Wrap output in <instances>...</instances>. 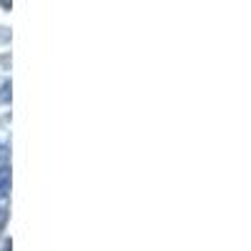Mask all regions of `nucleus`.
<instances>
[{
	"label": "nucleus",
	"mask_w": 251,
	"mask_h": 251,
	"mask_svg": "<svg viewBox=\"0 0 251 251\" xmlns=\"http://www.w3.org/2000/svg\"><path fill=\"white\" fill-rule=\"evenodd\" d=\"M10 191V169H8V163L5 166H0V201H3Z\"/></svg>",
	"instance_id": "f257e3e1"
},
{
	"label": "nucleus",
	"mask_w": 251,
	"mask_h": 251,
	"mask_svg": "<svg viewBox=\"0 0 251 251\" xmlns=\"http://www.w3.org/2000/svg\"><path fill=\"white\" fill-rule=\"evenodd\" d=\"M5 163H8V149L0 143V166H5Z\"/></svg>",
	"instance_id": "f03ea898"
},
{
	"label": "nucleus",
	"mask_w": 251,
	"mask_h": 251,
	"mask_svg": "<svg viewBox=\"0 0 251 251\" xmlns=\"http://www.w3.org/2000/svg\"><path fill=\"white\" fill-rule=\"evenodd\" d=\"M5 221H8V211H5L3 206H0V231L5 228Z\"/></svg>",
	"instance_id": "7ed1b4c3"
},
{
	"label": "nucleus",
	"mask_w": 251,
	"mask_h": 251,
	"mask_svg": "<svg viewBox=\"0 0 251 251\" xmlns=\"http://www.w3.org/2000/svg\"><path fill=\"white\" fill-rule=\"evenodd\" d=\"M0 5H3L5 10H10V0H0Z\"/></svg>",
	"instance_id": "20e7f679"
},
{
	"label": "nucleus",
	"mask_w": 251,
	"mask_h": 251,
	"mask_svg": "<svg viewBox=\"0 0 251 251\" xmlns=\"http://www.w3.org/2000/svg\"><path fill=\"white\" fill-rule=\"evenodd\" d=\"M3 251H13V244H10V241H5V244H3Z\"/></svg>",
	"instance_id": "39448f33"
}]
</instances>
